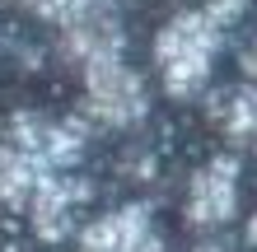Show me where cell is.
Listing matches in <instances>:
<instances>
[{"mask_svg": "<svg viewBox=\"0 0 257 252\" xmlns=\"http://www.w3.org/2000/svg\"><path fill=\"white\" fill-rule=\"evenodd\" d=\"M80 89H84V112L112 131L141 126L150 112V89L126 66V56H103V61L80 66Z\"/></svg>", "mask_w": 257, "mask_h": 252, "instance_id": "2", "label": "cell"}, {"mask_svg": "<svg viewBox=\"0 0 257 252\" xmlns=\"http://www.w3.org/2000/svg\"><path fill=\"white\" fill-rule=\"evenodd\" d=\"M183 215L192 229H220L238 215V159L215 154L192 173Z\"/></svg>", "mask_w": 257, "mask_h": 252, "instance_id": "3", "label": "cell"}, {"mask_svg": "<svg viewBox=\"0 0 257 252\" xmlns=\"http://www.w3.org/2000/svg\"><path fill=\"white\" fill-rule=\"evenodd\" d=\"M243 75H248V80L257 84V42H252L248 52H243Z\"/></svg>", "mask_w": 257, "mask_h": 252, "instance_id": "9", "label": "cell"}, {"mask_svg": "<svg viewBox=\"0 0 257 252\" xmlns=\"http://www.w3.org/2000/svg\"><path fill=\"white\" fill-rule=\"evenodd\" d=\"M80 191L84 187H75L66 182V177H47V182L38 187V196L28 201V224H33V233L42 243H56V238H66V229H70V210H75V201H80Z\"/></svg>", "mask_w": 257, "mask_h": 252, "instance_id": "7", "label": "cell"}, {"mask_svg": "<svg viewBox=\"0 0 257 252\" xmlns=\"http://www.w3.org/2000/svg\"><path fill=\"white\" fill-rule=\"evenodd\" d=\"M80 252H164V238H159L150 210L131 201V205L98 215L94 224H84Z\"/></svg>", "mask_w": 257, "mask_h": 252, "instance_id": "4", "label": "cell"}, {"mask_svg": "<svg viewBox=\"0 0 257 252\" xmlns=\"http://www.w3.org/2000/svg\"><path fill=\"white\" fill-rule=\"evenodd\" d=\"M248 243H252V247H257V215H252V219H248Z\"/></svg>", "mask_w": 257, "mask_h": 252, "instance_id": "10", "label": "cell"}, {"mask_svg": "<svg viewBox=\"0 0 257 252\" xmlns=\"http://www.w3.org/2000/svg\"><path fill=\"white\" fill-rule=\"evenodd\" d=\"M210 122L224 140L234 145H248L257 150V84L243 80V84H229L210 98Z\"/></svg>", "mask_w": 257, "mask_h": 252, "instance_id": "6", "label": "cell"}, {"mask_svg": "<svg viewBox=\"0 0 257 252\" xmlns=\"http://www.w3.org/2000/svg\"><path fill=\"white\" fill-rule=\"evenodd\" d=\"M201 10H206L220 28H224V33H229V28L248 14V0H201Z\"/></svg>", "mask_w": 257, "mask_h": 252, "instance_id": "8", "label": "cell"}, {"mask_svg": "<svg viewBox=\"0 0 257 252\" xmlns=\"http://www.w3.org/2000/svg\"><path fill=\"white\" fill-rule=\"evenodd\" d=\"M220 47H224V28L201 5H187V10L169 14L159 24L155 42H150V56H155V70H159V89L178 103L196 98L210 84Z\"/></svg>", "mask_w": 257, "mask_h": 252, "instance_id": "1", "label": "cell"}, {"mask_svg": "<svg viewBox=\"0 0 257 252\" xmlns=\"http://www.w3.org/2000/svg\"><path fill=\"white\" fill-rule=\"evenodd\" d=\"M173 5H187V0H173Z\"/></svg>", "mask_w": 257, "mask_h": 252, "instance_id": "11", "label": "cell"}, {"mask_svg": "<svg viewBox=\"0 0 257 252\" xmlns=\"http://www.w3.org/2000/svg\"><path fill=\"white\" fill-rule=\"evenodd\" d=\"M61 52L70 56L75 66L103 61V56H126V28L117 19V10L103 0L89 14H80L75 24L61 28Z\"/></svg>", "mask_w": 257, "mask_h": 252, "instance_id": "5", "label": "cell"}]
</instances>
